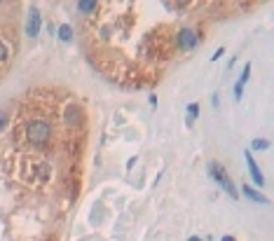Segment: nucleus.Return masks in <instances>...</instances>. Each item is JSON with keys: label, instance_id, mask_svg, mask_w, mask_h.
I'll return each mask as SVG.
<instances>
[{"label": "nucleus", "instance_id": "1", "mask_svg": "<svg viewBox=\"0 0 274 241\" xmlns=\"http://www.w3.org/2000/svg\"><path fill=\"white\" fill-rule=\"evenodd\" d=\"M50 136H52V126L45 120H31L26 124V138L33 143V145H38V148L50 141Z\"/></svg>", "mask_w": 274, "mask_h": 241}, {"label": "nucleus", "instance_id": "2", "mask_svg": "<svg viewBox=\"0 0 274 241\" xmlns=\"http://www.w3.org/2000/svg\"><path fill=\"white\" fill-rule=\"evenodd\" d=\"M208 173H211V178H214V181H218V185L223 187L225 192H227V194H230L232 199H237L239 197V192L235 190V185H232V181L230 178H227V173H225V169L220 164H216V162H211V164H208Z\"/></svg>", "mask_w": 274, "mask_h": 241}, {"label": "nucleus", "instance_id": "3", "mask_svg": "<svg viewBox=\"0 0 274 241\" xmlns=\"http://www.w3.org/2000/svg\"><path fill=\"white\" fill-rule=\"evenodd\" d=\"M40 31V12L38 7H31L28 10V24H26V35L28 38H35Z\"/></svg>", "mask_w": 274, "mask_h": 241}, {"label": "nucleus", "instance_id": "4", "mask_svg": "<svg viewBox=\"0 0 274 241\" xmlns=\"http://www.w3.org/2000/svg\"><path fill=\"white\" fill-rule=\"evenodd\" d=\"M244 157H246L248 173H251L253 183H256L258 187H263V185H265V178H263V173H260V169H258V164H256V159H253V155H251V152H246V155H244Z\"/></svg>", "mask_w": 274, "mask_h": 241}, {"label": "nucleus", "instance_id": "5", "mask_svg": "<svg viewBox=\"0 0 274 241\" xmlns=\"http://www.w3.org/2000/svg\"><path fill=\"white\" fill-rule=\"evenodd\" d=\"M178 47H181V50H192V47H197V35L192 33L190 28H183L181 33H178Z\"/></svg>", "mask_w": 274, "mask_h": 241}, {"label": "nucleus", "instance_id": "6", "mask_svg": "<svg viewBox=\"0 0 274 241\" xmlns=\"http://www.w3.org/2000/svg\"><path fill=\"white\" fill-rule=\"evenodd\" d=\"M241 190H244V197H248V199H253V202H258V204H267V199L263 197V194H258L256 190H253L251 185H244L241 187Z\"/></svg>", "mask_w": 274, "mask_h": 241}, {"label": "nucleus", "instance_id": "7", "mask_svg": "<svg viewBox=\"0 0 274 241\" xmlns=\"http://www.w3.org/2000/svg\"><path fill=\"white\" fill-rule=\"evenodd\" d=\"M59 38L64 40V42H68V40H73V28L68 26V24H64V26H59Z\"/></svg>", "mask_w": 274, "mask_h": 241}, {"label": "nucleus", "instance_id": "8", "mask_svg": "<svg viewBox=\"0 0 274 241\" xmlns=\"http://www.w3.org/2000/svg\"><path fill=\"white\" fill-rule=\"evenodd\" d=\"M80 12L82 14H89V12H94V7H96V0H80Z\"/></svg>", "mask_w": 274, "mask_h": 241}, {"label": "nucleus", "instance_id": "9", "mask_svg": "<svg viewBox=\"0 0 274 241\" xmlns=\"http://www.w3.org/2000/svg\"><path fill=\"white\" fill-rule=\"evenodd\" d=\"M267 148H269V143L263 141V138H256V141H253V150H267Z\"/></svg>", "mask_w": 274, "mask_h": 241}, {"label": "nucleus", "instance_id": "10", "mask_svg": "<svg viewBox=\"0 0 274 241\" xmlns=\"http://www.w3.org/2000/svg\"><path fill=\"white\" fill-rule=\"evenodd\" d=\"M187 113H190V122H192L195 117L199 115V105L197 103H190V105H187Z\"/></svg>", "mask_w": 274, "mask_h": 241}, {"label": "nucleus", "instance_id": "11", "mask_svg": "<svg viewBox=\"0 0 274 241\" xmlns=\"http://www.w3.org/2000/svg\"><path fill=\"white\" fill-rule=\"evenodd\" d=\"M248 75H251V66L244 68V73H241V77H239V82H237V84H241V87H244V84H246V80H248Z\"/></svg>", "mask_w": 274, "mask_h": 241}, {"label": "nucleus", "instance_id": "12", "mask_svg": "<svg viewBox=\"0 0 274 241\" xmlns=\"http://www.w3.org/2000/svg\"><path fill=\"white\" fill-rule=\"evenodd\" d=\"M7 61V50H5V45L0 42V63H5Z\"/></svg>", "mask_w": 274, "mask_h": 241}, {"label": "nucleus", "instance_id": "13", "mask_svg": "<svg viewBox=\"0 0 274 241\" xmlns=\"http://www.w3.org/2000/svg\"><path fill=\"white\" fill-rule=\"evenodd\" d=\"M5 124H7V115H5V113H0V129H3Z\"/></svg>", "mask_w": 274, "mask_h": 241}, {"label": "nucleus", "instance_id": "14", "mask_svg": "<svg viewBox=\"0 0 274 241\" xmlns=\"http://www.w3.org/2000/svg\"><path fill=\"white\" fill-rule=\"evenodd\" d=\"M220 56H223V47H220V50H216V54H214V59H211V61H218Z\"/></svg>", "mask_w": 274, "mask_h": 241}, {"label": "nucleus", "instance_id": "15", "mask_svg": "<svg viewBox=\"0 0 274 241\" xmlns=\"http://www.w3.org/2000/svg\"><path fill=\"white\" fill-rule=\"evenodd\" d=\"M0 3H3V0H0Z\"/></svg>", "mask_w": 274, "mask_h": 241}]
</instances>
